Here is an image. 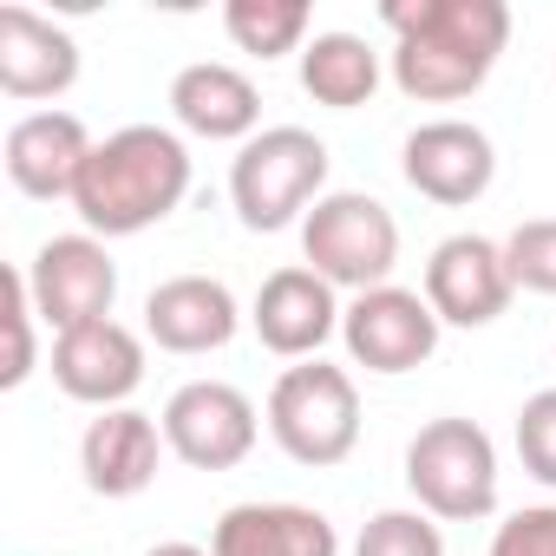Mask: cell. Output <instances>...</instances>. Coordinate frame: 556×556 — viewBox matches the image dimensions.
Returning <instances> with one entry per match:
<instances>
[{"instance_id": "cell-16", "label": "cell", "mask_w": 556, "mask_h": 556, "mask_svg": "<svg viewBox=\"0 0 556 556\" xmlns=\"http://www.w3.org/2000/svg\"><path fill=\"white\" fill-rule=\"evenodd\" d=\"M236 328H242V308L216 275H170L144 295V341L164 354H184V361L216 354L236 341Z\"/></svg>"}, {"instance_id": "cell-10", "label": "cell", "mask_w": 556, "mask_h": 556, "mask_svg": "<svg viewBox=\"0 0 556 556\" xmlns=\"http://www.w3.org/2000/svg\"><path fill=\"white\" fill-rule=\"evenodd\" d=\"M419 295L432 302V315H439L445 328H491V321L510 308V295H517L510 262H504V242L471 236V229L445 236V242L426 255V289H419Z\"/></svg>"}, {"instance_id": "cell-23", "label": "cell", "mask_w": 556, "mask_h": 556, "mask_svg": "<svg viewBox=\"0 0 556 556\" xmlns=\"http://www.w3.org/2000/svg\"><path fill=\"white\" fill-rule=\"evenodd\" d=\"M504 262H510V282L530 295L556 302V216H530L504 236Z\"/></svg>"}, {"instance_id": "cell-2", "label": "cell", "mask_w": 556, "mask_h": 556, "mask_svg": "<svg viewBox=\"0 0 556 556\" xmlns=\"http://www.w3.org/2000/svg\"><path fill=\"white\" fill-rule=\"evenodd\" d=\"M190 197V144L170 125H125L92 144L73 210L99 242L157 229Z\"/></svg>"}, {"instance_id": "cell-14", "label": "cell", "mask_w": 556, "mask_h": 556, "mask_svg": "<svg viewBox=\"0 0 556 556\" xmlns=\"http://www.w3.org/2000/svg\"><path fill=\"white\" fill-rule=\"evenodd\" d=\"M92 144H99V138L86 131V118H79V112L47 105V112H27V118H14V125H8L0 164H8V177H14V190H21V197H34V203L66 197V203H73V190H79V170H86Z\"/></svg>"}, {"instance_id": "cell-17", "label": "cell", "mask_w": 556, "mask_h": 556, "mask_svg": "<svg viewBox=\"0 0 556 556\" xmlns=\"http://www.w3.org/2000/svg\"><path fill=\"white\" fill-rule=\"evenodd\" d=\"M164 426L138 406H112L99 413L86 432H79V471H86V491L92 497H138L157 484V465H164Z\"/></svg>"}, {"instance_id": "cell-18", "label": "cell", "mask_w": 556, "mask_h": 556, "mask_svg": "<svg viewBox=\"0 0 556 556\" xmlns=\"http://www.w3.org/2000/svg\"><path fill=\"white\" fill-rule=\"evenodd\" d=\"M170 118L190 138L210 144H249L262 131V92L242 66L229 60H197L170 79Z\"/></svg>"}, {"instance_id": "cell-11", "label": "cell", "mask_w": 556, "mask_h": 556, "mask_svg": "<svg viewBox=\"0 0 556 556\" xmlns=\"http://www.w3.org/2000/svg\"><path fill=\"white\" fill-rule=\"evenodd\" d=\"M341 315H348L341 289H328L308 262H289V268L262 275L249 328L275 361H321V348L341 334Z\"/></svg>"}, {"instance_id": "cell-12", "label": "cell", "mask_w": 556, "mask_h": 556, "mask_svg": "<svg viewBox=\"0 0 556 556\" xmlns=\"http://www.w3.org/2000/svg\"><path fill=\"white\" fill-rule=\"evenodd\" d=\"M400 170H406V184H413L426 203L465 210V203H478V197L491 190V177H497V144H491V131L471 125V118H426V125L406 138Z\"/></svg>"}, {"instance_id": "cell-8", "label": "cell", "mask_w": 556, "mask_h": 556, "mask_svg": "<svg viewBox=\"0 0 556 556\" xmlns=\"http://www.w3.org/2000/svg\"><path fill=\"white\" fill-rule=\"evenodd\" d=\"M27 295H34V315L53 328V334H73L86 321H112V302H118V262L112 249L79 229V236H53L34 249L27 262Z\"/></svg>"}, {"instance_id": "cell-4", "label": "cell", "mask_w": 556, "mask_h": 556, "mask_svg": "<svg viewBox=\"0 0 556 556\" xmlns=\"http://www.w3.org/2000/svg\"><path fill=\"white\" fill-rule=\"evenodd\" d=\"M262 426L295 465L328 471V465L354 458V445H361V387L334 361H295L268 387Z\"/></svg>"}, {"instance_id": "cell-1", "label": "cell", "mask_w": 556, "mask_h": 556, "mask_svg": "<svg viewBox=\"0 0 556 556\" xmlns=\"http://www.w3.org/2000/svg\"><path fill=\"white\" fill-rule=\"evenodd\" d=\"M380 21L393 27V86L419 105L471 99L510 47L504 0H387Z\"/></svg>"}, {"instance_id": "cell-5", "label": "cell", "mask_w": 556, "mask_h": 556, "mask_svg": "<svg viewBox=\"0 0 556 556\" xmlns=\"http://www.w3.org/2000/svg\"><path fill=\"white\" fill-rule=\"evenodd\" d=\"M406 491L439 523H484L497 510V445L478 419H426L406 445Z\"/></svg>"}, {"instance_id": "cell-21", "label": "cell", "mask_w": 556, "mask_h": 556, "mask_svg": "<svg viewBox=\"0 0 556 556\" xmlns=\"http://www.w3.org/2000/svg\"><path fill=\"white\" fill-rule=\"evenodd\" d=\"M308 8L302 0H229L223 8V34L236 40V53L249 60H282L308 47Z\"/></svg>"}, {"instance_id": "cell-26", "label": "cell", "mask_w": 556, "mask_h": 556, "mask_svg": "<svg viewBox=\"0 0 556 556\" xmlns=\"http://www.w3.org/2000/svg\"><path fill=\"white\" fill-rule=\"evenodd\" d=\"M491 556H556V504H523L491 530Z\"/></svg>"}, {"instance_id": "cell-25", "label": "cell", "mask_w": 556, "mask_h": 556, "mask_svg": "<svg viewBox=\"0 0 556 556\" xmlns=\"http://www.w3.org/2000/svg\"><path fill=\"white\" fill-rule=\"evenodd\" d=\"M34 295H27V268H8V367H0V387H27L34 367H40V348H34Z\"/></svg>"}, {"instance_id": "cell-6", "label": "cell", "mask_w": 556, "mask_h": 556, "mask_svg": "<svg viewBox=\"0 0 556 556\" xmlns=\"http://www.w3.org/2000/svg\"><path fill=\"white\" fill-rule=\"evenodd\" d=\"M302 262L328 289H348V295L387 289L400 268V223L367 190H328L302 216Z\"/></svg>"}, {"instance_id": "cell-19", "label": "cell", "mask_w": 556, "mask_h": 556, "mask_svg": "<svg viewBox=\"0 0 556 556\" xmlns=\"http://www.w3.org/2000/svg\"><path fill=\"white\" fill-rule=\"evenodd\" d=\"M210 556H341V530L315 504H229Z\"/></svg>"}, {"instance_id": "cell-9", "label": "cell", "mask_w": 556, "mask_h": 556, "mask_svg": "<svg viewBox=\"0 0 556 556\" xmlns=\"http://www.w3.org/2000/svg\"><path fill=\"white\" fill-rule=\"evenodd\" d=\"M439 334H445V321L432 315V302H426L419 289H400V282L354 295L348 315H341L348 361L367 367V374H387V380L426 367V361L439 354Z\"/></svg>"}, {"instance_id": "cell-24", "label": "cell", "mask_w": 556, "mask_h": 556, "mask_svg": "<svg viewBox=\"0 0 556 556\" xmlns=\"http://www.w3.org/2000/svg\"><path fill=\"white\" fill-rule=\"evenodd\" d=\"M517 458L536 484L556 491V387H543L517 406Z\"/></svg>"}, {"instance_id": "cell-20", "label": "cell", "mask_w": 556, "mask_h": 556, "mask_svg": "<svg viewBox=\"0 0 556 556\" xmlns=\"http://www.w3.org/2000/svg\"><path fill=\"white\" fill-rule=\"evenodd\" d=\"M302 92L328 112H361L380 92V53L361 34H315L302 47Z\"/></svg>"}, {"instance_id": "cell-7", "label": "cell", "mask_w": 556, "mask_h": 556, "mask_svg": "<svg viewBox=\"0 0 556 556\" xmlns=\"http://www.w3.org/2000/svg\"><path fill=\"white\" fill-rule=\"evenodd\" d=\"M157 426H164L170 458H184L190 471H236L255 452V439H262L255 400L242 387H229V380H190V387H177L164 400Z\"/></svg>"}, {"instance_id": "cell-3", "label": "cell", "mask_w": 556, "mask_h": 556, "mask_svg": "<svg viewBox=\"0 0 556 556\" xmlns=\"http://www.w3.org/2000/svg\"><path fill=\"white\" fill-rule=\"evenodd\" d=\"M328 197V144L308 125H268L229 164V203L242 229L275 236Z\"/></svg>"}, {"instance_id": "cell-27", "label": "cell", "mask_w": 556, "mask_h": 556, "mask_svg": "<svg viewBox=\"0 0 556 556\" xmlns=\"http://www.w3.org/2000/svg\"><path fill=\"white\" fill-rule=\"evenodd\" d=\"M144 556H210L203 543H184V536H170V543H151Z\"/></svg>"}, {"instance_id": "cell-22", "label": "cell", "mask_w": 556, "mask_h": 556, "mask_svg": "<svg viewBox=\"0 0 556 556\" xmlns=\"http://www.w3.org/2000/svg\"><path fill=\"white\" fill-rule=\"evenodd\" d=\"M354 556H445V530L426 510H374Z\"/></svg>"}, {"instance_id": "cell-15", "label": "cell", "mask_w": 556, "mask_h": 556, "mask_svg": "<svg viewBox=\"0 0 556 556\" xmlns=\"http://www.w3.org/2000/svg\"><path fill=\"white\" fill-rule=\"evenodd\" d=\"M73 86H79V40L60 21L8 0L0 8V92L21 105H47L66 99Z\"/></svg>"}, {"instance_id": "cell-13", "label": "cell", "mask_w": 556, "mask_h": 556, "mask_svg": "<svg viewBox=\"0 0 556 556\" xmlns=\"http://www.w3.org/2000/svg\"><path fill=\"white\" fill-rule=\"evenodd\" d=\"M53 387L79 406H125L144 387V334L125 321H86L73 334H53Z\"/></svg>"}]
</instances>
